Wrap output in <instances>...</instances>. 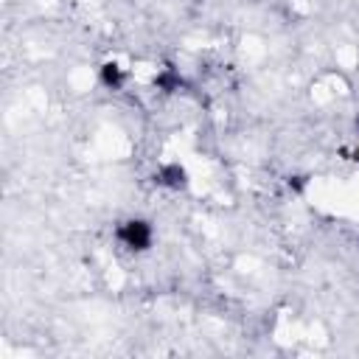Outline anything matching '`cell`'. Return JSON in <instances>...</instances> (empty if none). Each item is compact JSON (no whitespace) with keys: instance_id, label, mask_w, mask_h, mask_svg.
<instances>
[{"instance_id":"obj_1","label":"cell","mask_w":359,"mask_h":359,"mask_svg":"<svg viewBox=\"0 0 359 359\" xmlns=\"http://www.w3.org/2000/svg\"><path fill=\"white\" fill-rule=\"evenodd\" d=\"M127 236H129V242H132V244H146V227H143V225H132L127 230Z\"/></svg>"}]
</instances>
